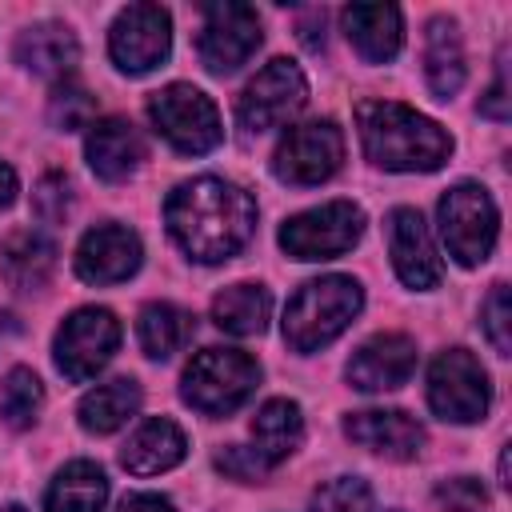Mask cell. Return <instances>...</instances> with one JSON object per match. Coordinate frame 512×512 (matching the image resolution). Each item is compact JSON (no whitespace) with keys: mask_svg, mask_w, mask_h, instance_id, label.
<instances>
[{"mask_svg":"<svg viewBox=\"0 0 512 512\" xmlns=\"http://www.w3.org/2000/svg\"><path fill=\"white\" fill-rule=\"evenodd\" d=\"M16 200V172L0 160V208H8Z\"/></svg>","mask_w":512,"mask_h":512,"instance_id":"obj_38","label":"cell"},{"mask_svg":"<svg viewBox=\"0 0 512 512\" xmlns=\"http://www.w3.org/2000/svg\"><path fill=\"white\" fill-rule=\"evenodd\" d=\"M116 348H120V320L108 308H76L56 328V340H52L56 368L72 384L92 380L112 360Z\"/></svg>","mask_w":512,"mask_h":512,"instance_id":"obj_9","label":"cell"},{"mask_svg":"<svg viewBox=\"0 0 512 512\" xmlns=\"http://www.w3.org/2000/svg\"><path fill=\"white\" fill-rule=\"evenodd\" d=\"M252 440H256V452L268 460V464H280L288 460L300 440H304V416H300V404L296 400H268L260 404L256 420H252Z\"/></svg>","mask_w":512,"mask_h":512,"instance_id":"obj_26","label":"cell"},{"mask_svg":"<svg viewBox=\"0 0 512 512\" xmlns=\"http://www.w3.org/2000/svg\"><path fill=\"white\" fill-rule=\"evenodd\" d=\"M508 316H512V308H508V284H492V292H488V300L480 308V324H484V332H488V340H492V348L500 356H508V348H512V340H508Z\"/></svg>","mask_w":512,"mask_h":512,"instance_id":"obj_32","label":"cell"},{"mask_svg":"<svg viewBox=\"0 0 512 512\" xmlns=\"http://www.w3.org/2000/svg\"><path fill=\"white\" fill-rule=\"evenodd\" d=\"M116 512H176V504L168 496H160V492H132V496L120 500Z\"/></svg>","mask_w":512,"mask_h":512,"instance_id":"obj_37","label":"cell"},{"mask_svg":"<svg viewBox=\"0 0 512 512\" xmlns=\"http://www.w3.org/2000/svg\"><path fill=\"white\" fill-rule=\"evenodd\" d=\"M316 512H372V488L360 476H336L316 492Z\"/></svg>","mask_w":512,"mask_h":512,"instance_id":"obj_31","label":"cell"},{"mask_svg":"<svg viewBox=\"0 0 512 512\" xmlns=\"http://www.w3.org/2000/svg\"><path fill=\"white\" fill-rule=\"evenodd\" d=\"M84 156H88V168L116 184V180H128L140 160H144V136L136 132L132 120L124 116H104L88 128V140H84Z\"/></svg>","mask_w":512,"mask_h":512,"instance_id":"obj_18","label":"cell"},{"mask_svg":"<svg viewBox=\"0 0 512 512\" xmlns=\"http://www.w3.org/2000/svg\"><path fill=\"white\" fill-rule=\"evenodd\" d=\"M164 224L192 260L224 264L248 244L256 228V200L224 176H196L168 192Z\"/></svg>","mask_w":512,"mask_h":512,"instance_id":"obj_1","label":"cell"},{"mask_svg":"<svg viewBox=\"0 0 512 512\" xmlns=\"http://www.w3.org/2000/svg\"><path fill=\"white\" fill-rule=\"evenodd\" d=\"M356 124L368 160L388 172H436L452 152V136L436 120L396 100H360Z\"/></svg>","mask_w":512,"mask_h":512,"instance_id":"obj_2","label":"cell"},{"mask_svg":"<svg viewBox=\"0 0 512 512\" xmlns=\"http://www.w3.org/2000/svg\"><path fill=\"white\" fill-rule=\"evenodd\" d=\"M16 60L24 68H32L36 76L68 80L76 60H80V44H76V36L64 24H32L16 40Z\"/></svg>","mask_w":512,"mask_h":512,"instance_id":"obj_21","label":"cell"},{"mask_svg":"<svg viewBox=\"0 0 512 512\" xmlns=\"http://www.w3.org/2000/svg\"><path fill=\"white\" fill-rule=\"evenodd\" d=\"M260 384V364L240 348H204L180 376V396L204 416L236 412Z\"/></svg>","mask_w":512,"mask_h":512,"instance_id":"obj_4","label":"cell"},{"mask_svg":"<svg viewBox=\"0 0 512 512\" xmlns=\"http://www.w3.org/2000/svg\"><path fill=\"white\" fill-rule=\"evenodd\" d=\"M344 20V36L348 44L368 60V64H384L400 52L404 44V16L396 4H348L340 12Z\"/></svg>","mask_w":512,"mask_h":512,"instance_id":"obj_19","label":"cell"},{"mask_svg":"<svg viewBox=\"0 0 512 512\" xmlns=\"http://www.w3.org/2000/svg\"><path fill=\"white\" fill-rule=\"evenodd\" d=\"M172 48V16L160 4H128L108 32V52L120 72L144 76L168 60Z\"/></svg>","mask_w":512,"mask_h":512,"instance_id":"obj_13","label":"cell"},{"mask_svg":"<svg viewBox=\"0 0 512 512\" xmlns=\"http://www.w3.org/2000/svg\"><path fill=\"white\" fill-rule=\"evenodd\" d=\"M184 452H188L184 432H180L172 420L152 416V420H144V424L128 436V444L120 448V464H124L132 476H156V472L176 468V464L184 460Z\"/></svg>","mask_w":512,"mask_h":512,"instance_id":"obj_20","label":"cell"},{"mask_svg":"<svg viewBox=\"0 0 512 512\" xmlns=\"http://www.w3.org/2000/svg\"><path fill=\"white\" fill-rule=\"evenodd\" d=\"M492 404V384L484 364L468 348H448L428 368V408L440 420L452 424H476L484 420Z\"/></svg>","mask_w":512,"mask_h":512,"instance_id":"obj_7","label":"cell"},{"mask_svg":"<svg viewBox=\"0 0 512 512\" xmlns=\"http://www.w3.org/2000/svg\"><path fill=\"white\" fill-rule=\"evenodd\" d=\"M144 260L140 236L124 224H96L76 244V276L88 284H120Z\"/></svg>","mask_w":512,"mask_h":512,"instance_id":"obj_14","label":"cell"},{"mask_svg":"<svg viewBox=\"0 0 512 512\" xmlns=\"http://www.w3.org/2000/svg\"><path fill=\"white\" fill-rule=\"evenodd\" d=\"M260 48V16L248 4L224 0V4H208L204 8V24L196 36V52L200 64L212 76H228L240 64L252 60V52Z\"/></svg>","mask_w":512,"mask_h":512,"instance_id":"obj_12","label":"cell"},{"mask_svg":"<svg viewBox=\"0 0 512 512\" xmlns=\"http://www.w3.org/2000/svg\"><path fill=\"white\" fill-rule=\"evenodd\" d=\"M268 312H272V296L264 284H228L216 300H212V320L216 328L232 332V336H260L268 328Z\"/></svg>","mask_w":512,"mask_h":512,"instance_id":"obj_28","label":"cell"},{"mask_svg":"<svg viewBox=\"0 0 512 512\" xmlns=\"http://www.w3.org/2000/svg\"><path fill=\"white\" fill-rule=\"evenodd\" d=\"M440 236L448 244V256H456V264L476 268L492 256L496 248V232H500V212L488 196V188L464 180L456 188H448L440 196Z\"/></svg>","mask_w":512,"mask_h":512,"instance_id":"obj_5","label":"cell"},{"mask_svg":"<svg viewBox=\"0 0 512 512\" xmlns=\"http://www.w3.org/2000/svg\"><path fill=\"white\" fill-rule=\"evenodd\" d=\"M48 120H52V128H60V132L92 128V124H96V96H92L84 84H76V80L68 76V80L56 84V92H52V100H48Z\"/></svg>","mask_w":512,"mask_h":512,"instance_id":"obj_30","label":"cell"},{"mask_svg":"<svg viewBox=\"0 0 512 512\" xmlns=\"http://www.w3.org/2000/svg\"><path fill=\"white\" fill-rule=\"evenodd\" d=\"M364 236V212L352 200H328L320 208L296 212L280 228V248L292 260H332L344 256Z\"/></svg>","mask_w":512,"mask_h":512,"instance_id":"obj_8","label":"cell"},{"mask_svg":"<svg viewBox=\"0 0 512 512\" xmlns=\"http://www.w3.org/2000/svg\"><path fill=\"white\" fill-rule=\"evenodd\" d=\"M44 404V388L32 368H12L0 384V416L8 428H32Z\"/></svg>","mask_w":512,"mask_h":512,"instance_id":"obj_29","label":"cell"},{"mask_svg":"<svg viewBox=\"0 0 512 512\" xmlns=\"http://www.w3.org/2000/svg\"><path fill=\"white\" fill-rule=\"evenodd\" d=\"M36 212L44 216V220H64V212H68V176L64 172H48L40 184H36Z\"/></svg>","mask_w":512,"mask_h":512,"instance_id":"obj_35","label":"cell"},{"mask_svg":"<svg viewBox=\"0 0 512 512\" xmlns=\"http://www.w3.org/2000/svg\"><path fill=\"white\" fill-rule=\"evenodd\" d=\"M364 308V292L352 276H320L300 284L284 308V340L296 352H316L332 344Z\"/></svg>","mask_w":512,"mask_h":512,"instance_id":"obj_3","label":"cell"},{"mask_svg":"<svg viewBox=\"0 0 512 512\" xmlns=\"http://www.w3.org/2000/svg\"><path fill=\"white\" fill-rule=\"evenodd\" d=\"M148 116L156 124V132L184 156H204L220 144L224 128H220V112L216 104L192 88V84H168L148 100Z\"/></svg>","mask_w":512,"mask_h":512,"instance_id":"obj_6","label":"cell"},{"mask_svg":"<svg viewBox=\"0 0 512 512\" xmlns=\"http://www.w3.org/2000/svg\"><path fill=\"white\" fill-rule=\"evenodd\" d=\"M192 332H196L192 312H184L180 304L152 300V304H144V308H140L136 336H140L144 356H152V360H168V356H176V352L192 340Z\"/></svg>","mask_w":512,"mask_h":512,"instance_id":"obj_27","label":"cell"},{"mask_svg":"<svg viewBox=\"0 0 512 512\" xmlns=\"http://www.w3.org/2000/svg\"><path fill=\"white\" fill-rule=\"evenodd\" d=\"M344 164V132L332 120H308L284 132V140L272 152V172L284 184L308 188L336 176Z\"/></svg>","mask_w":512,"mask_h":512,"instance_id":"obj_10","label":"cell"},{"mask_svg":"<svg viewBox=\"0 0 512 512\" xmlns=\"http://www.w3.org/2000/svg\"><path fill=\"white\" fill-rule=\"evenodd\" d=\"M52 268H56V244L48 236H40V232H16L0 248V272L20 292L44 288Z\"/></svg>","mask_w":512,"mask_h":512,"instance_id":"obj_23","label":"cell"},{"mask_svg":"<svg viewBox=\"0 0 512 512\" xmlns=\"http://www.w3.org/2000/svg\"><path fill=\"white\" fill-rule=\"evenodd\" d=\"M480 112L492 116V120H508V84H504V64L496 72V84L480 96Z\"/></svg>","mask_w":512,"mask_h":512,"instance_id":"obj_36","label":"cell"},{"mask_svg":"<svg viewBox=\"0 0 512 512\" xmlns=\"http://www.w3.org/2000/svg\"><path fill=\"white\" fill-rule=\"evenodd\" d=\"M104 500H108V476L100 472V464L72 460L56 472L44 496V512H104Z\"/></svg>","mask_w":512,"mask_h":512,"instance_id":"obj_24","label":"cell"},{"mask_svg":"<svg viewBox=\"0 0 512 512\" xmlns=\"http://www.w3.org/2000/svg\"><path fill=\"white\" fill-rule=\"evenodd\" d=\"M0 512H28V508H24V504H4Z\"/></svg>","mask_w":512,"mask_h":512,"instance_id":"obj_39","label":"cell"},{"mask_svg":"<svg viewBox=\"0 0 512 512\" xmlns=\"http://www.w3.org/2000/svg\"><path fill=\"white\" fill-rule=\"evenodd\" d=\"M304 100H308V80H304V72H300L292 60L276 56V60H268V64L248 80V88L240 92V100H236V120H240L248 132H268V128L288 124V120L304 108Z\"/></svg>","mask_w":512,"mask_h":512,"instance_id":"obj_11","label":"cell"},{"mask_svg":"<svg viewBox=\"0 0 512 512\" xmlns=\"http://www.w3.org/2000/svg\"><path fill=\"white\" fill-rule=\"evenodd\" d=\"M412 372H416V340L404 332H376L348 360V384L360 392H392Z\"/></svg>","mask_w":512,"mask_h":512,"instance_id":"obj_15","label":"cell"},{"mask_svg":"<svg viewBox=\"0 0 512 512\" xmlns=\"http://www.w3.org/2000/svg\"><path fill=\"white\" fill-rule=\"evenodd\" d=\"M344 436L388 460H416L424 448V428L400 408H364L344 416Z\"/></svg>","mask_w":512,"mask_h":512,"instance_id":"obj_17","label":"cell"},{"mask_svg":"<svg viewBox=\"0 0 512 512\" xmlns=\"http://www.w3.org/2000/svg\"><path fill=\"white\" fill-rule=\"evenodd\" d=\"M388 252H392V264H396V276L416 288V292H428L440 284V256H436V244L428 236V224L416 208H392L388 212Z\"/></svg>","mask_w":512,"mask_h":512,"instance_id":"obj_16","label":"cell"},{"mask_svg":"<svg viewBox=\"0 0 512 512\" xmlns=\"http://www.w3.org/2000/svg\"><path fill=\"white\" fill-rule=\"evenodd\" d=\"M140 408V384L120 376V380H108V384H96L92 392H84L76 416H80V428L84 432H96V436H108L116 428H124Z\"/></svg>","mask_w":512,"mask_h":512,"instance_id":"obj_25","label":"cell"},{"mask_svg":"<svg viewBox=\"0 0 512 512\" xmlns=\"http://www.w3.org/2000/svg\"><path fill=\"white\" fill-rule=\"evenodd\" d=\"M216 468L220 472H228L232 480H244V484H260L264 476H268V460L256 452V448H240V444H232V448H224L220 456H216Z\"/></svg>","mask_w":512,"mask_h":512,"instance_id":"obj_34","label":"cell"},{"mask_svg":"<svg viewBox=\"0 0 512 512\" xmlns=\"http://www.w3.org/2000/svg\"><path fill=\"white\" fill-rule=\"evenodd\" d=\"M424 76H428L432 96H440V100L456 96L460 84H464V44H460L456 20H448V16H436L428 24V36H424Z\"/></svg>","mask_w":512,"mask_h":512,"instance_id":"obj_22","label":"cell"},{"mask_svg":"<svg viewBox=\"0 0 512 512\" xmlns=\"http://www.w3.org/2000/svg\"><path fill=\"white\" fill-rule=\"evenodd\" d=\"M436 504H440L444 512H480V508L488 504V492H484L480 480L456 476V480H448V484L436 488Z\"/></svg>","mask_w":512,"mask_h":512,"instance_id":"obj_33","label":"cell"}]
</instances>
